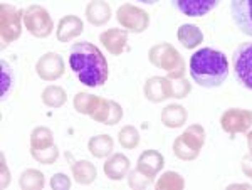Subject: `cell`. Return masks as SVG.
Returning a JSON list of instances; mask_svg holds the SVG:
<instances>
[{
  "label": "cell",
  "mask_w": 252,
  "mask_h": 190,
  "mask_svg": "<svg viewBox=\"0 0 252 190\" xmlns=\"http://www.w3.org/2000/svg\"><path fill=\"white\" fill-rule=\"evenodd\" d=\"M69 67L81 84L88 88H99L109 78L108 61L94 44L83 40L74 42L69 49Z\"/></svg>",
  "instance_id": "cell-1"
},
{
  "label": "cell",
  "mask_w": 252,
  "mask_h": 190,
  "mask_svg": "<svg viewBox=\"0 0 252 190\" xmlns=\"http://www.w3.org/2000/svg\"><path fill=\"white\" fill-rule=\"evenodd\" d=\"M189 71L198 86L212 90L225 83L229 76V61L220 51L202 47L190 56Z\"/></svg>",
  "instance_id": "cell-2"
},
{
  "label": "cell",
  "mask_w": 252,
  "mask_h": 190,
  "mask_svg": "<svg viewBox=\"0 0 252 190\" xmlns=\"http://www.w3.org/2000/svg\"><path fill=\"white\" fill-rule=\"evenodd\" d=\"M148 61L158 69H163L166 72V78H185V61L172 44L158 42L155 46H152L148 51Z\"/></svg>",
  "instance_id": "cell-3"
},
{
  "label": "cell",
  "mask_w": 252,
  "mask_h": 190,
  "mask_svg": "<svg viewBox=\"0 0 252 190\" xmlns=\"http://www.w3.org/2000/svg\"><path fill=\"white\" fill-rule=\"evenodd\" d=\"M207 133L202 125L195 123L185 128L182 135H178L173 141V155L182 161H192L198 158L202 148L205 145Z\"/></svg>",
  "instance_id": "cell-4"
},
{
  "label": "cell",
  "mask_w": 252,
  "mask_h": 190,
  "mask_svg": "<svg viewBox=\"0 0 252 190\" xmlns=\"http://www.w3.org/2000/svg\"><path fill=\"white\" fill-rule=\"evenodd\" d=\"M24 10L17 9L12 3L3 2L0 5V47L5 49L9 44L15 42L22 34Z\"/></svg>",
  "instance_id": "cell-5"
},
{
  "label": "cell",
  "mask_w": 252,
  "mask_h": 190,
  "mask_svg": "<svg viewBox=\"0 0 252 190\" xmlns=\"http://www.w3.org/2000/svg\"><path fill=\"white\" fill-rule=\"evenodd\" d=\"M24 27L31 35L37 39H46L56 31L54 20H52L51 14L42 5H32L24 9Z\"/></svg>",
  "instance_id": "cell-6"
},
{
  "label": "cell",
  "mask_w": 252,
  "mask_h": 190,
  "mask_svg": "<svg viewBox=\"0 0 252 190\" xmlns=\"http://www.w3.org/2000/svg\"><path fill=\"white\" fill-rule=\"evenodd\" d=\"M89 118L96 123L106 125V127H115L116 123H120L125 116L123 106L115 99H106L101 96L94 95L93 99L91 110H89Z\"/></svg>",
  "instance_id": "cell-7"
},
{
  "label": "cell",
  "mask_w": 252,
  "mask_h": 190,
  "mask_svg": "<svg viewBox=\"0 0 252 190\" xmlns=\"http://www.w3.org/2000/svg\"><path fill=\"white\" fill-rule=\"evenodd\" d=\"M116 20L123 29L131 34H141L150 27V14L133 3H123L118 7Z\"/></svg>",
  "instance_id": "cell-8"
},
{
  "label": "cell",
  "mask_w": 252,
  "mask_h": 190,
  "mask_svg": "<svg viewBox=\"0 0 252 190\" xmlns=\"http://www.w3.org/2000/svg\"><path fill=\"white\" fill-rule=\"evenodd\" d=\"M232 69L239 83L252 91V42H242L234 51Z\"/></svg>",
  "instance_id": "cell-9"
},
{
  "label": "cell",
  "mask_w": 252,
  "mask_h": 190,
  "mask_svg": "<svg viewBox=\"0 0 252 190\" xmlns=\"http://www.w3.org/2000/svg\"><path fill=\"white\" fill-rule=\"evenodd\" d=\"M220 128L227 135L234 136L239 133H249L252 130V111L242 108H230L220 116Z\"/></svg>",
  "instance_id": "cell-10"
},
{
  "label": "cell",
  "mask_w": 252,
  "mask_h": 190,
  "mask_svg": "<svg viewBox=\"0 0 252 190\" xmlns=\"http://www.w3.org/2000/svg\"><path fill=\"white\" fill-rule=\"evenodd\" d=\"M64 71H66V64H64L63 56H59L58 52H46L35 63V72L46 83H54L63 78Z\"/></svg>",
  "instance_id": "cell-11"
},
{
  "label": "cell",
  "mask_w": 252,
  "mask_h": 190,
  "mask_svg": "<svg viewBox=\"0 0 252 190\" xmlns=\"http://www.w3.org/2000/svg\"><path fill=\"white\" fill-rule=\"evenodd\" d=\"M230 15L239 31L252 37V0H230Z\"/></svg>",
  "instance_id": "cell-12"
},
{
  "label": "cell",
  "mask_w": 252,
  "mask_h": 190,
  "mask_svg": "<svg viewBox=\"0 0 252 190\" xmlns=\"http://www.w3.org/2000/svg\"><path fill=\"white\" fill-rule=\"evenodd\" d=\"M172 5L187 17H204L212 12L222 0H170Z\"/></svg>",
  "instance_id": "cell-13"
},
{
  "label": "cell",
  "mask_w": 252,
  "mask_h": 190,
  "mask_svg": "<svg viewBox=\"0 0 252 190\" xmlns=\"http://www.w3.org/2000/svg\"><path fill=\"white\" fill-rule=\"evenodd\" d=\"M128 34L126 29H106L99 34V42L111 56H121L128 49Z\"/></svg>",
  "instance_id": "cell-14"
},
{
  "label": "cell",
  "mask_w": 252,
  "mask_h": 190,
  "mask_svg": "<svg viewBox=\"0 0 252 190\" xmlns=\"http://www.w3.org/2000/svg\"><path fill=\"white\" fill-rule=\"evenodd\" d=\"M145 98L153 104L170 99V78L166 76H152L143 86Z\"/></svg>",
  "instance_id": "cell-15"
},
{
  "label": "cell",
  "mask_w": 252,
  "mask_h": 190,
  "mask_svg": "<svg viewBox=\"0 0 252 190\" xmlns=\"http://www.w3.org/2000/svg\"><path fill=\"white\" fill-rule=\"evenodd\" d=\"M129 170H131V163H129V158L125 153H113L103 163L104 175L113 182H120L126 179Z\"/></svg>",
  "instance_id": "cell-16"
},
{
  "label": "cell",
  "mask_w": 252,
  "mask_h": 190,
  "mask_svg": "<svg viewBox=\"0 0 252 190\" xmlns=\"http://www.w3.org/2000/svg\"><path fill=\"white\" fill-rule=\"evenodd\" d=\"M84 31V22L78 15H64L58 22L56 27V37L59 42H71V40L78 39Z\"/></svg>",
  "instance_id": "cell-17"
},
{
  "label": "cell",
  "mask_w": 252,
  "mask_h": 190,
  "mask_svg": "<svg viewBox=\"0 0 252 190\" xmlns=\"http://www.w3.org/2000/svg\"><path fill=\"white\" fill-rule=\"evenodd\" d=\"M163 167L165 157L157 150H145L136 160V168L145 175H148L150 179H155L158 173L163 170Z\"/></svg>",
  "instance_id": "cell-18"
},
{
  "label": "cell",
  "mask_w": 252,
  "mask_h": 190,
  "mask_svg": "<svg viewBox=\"0 0 252 190\" xmlns=\"http://www.w3.org/2000/svg\"><path fill=\"white\" fill-rule=\"evenodd\" d=\"M113 10L106 0H91L86 5V20L94 27H103L111 20Z\"/></svg>",
  "instance_id": "cell-19"
},
{
  "label": "cell",
  "mask_w": 252,
  "mask_h": 190,
  "mask_svg": "<svg viewBox=\"0 0 252 190\" xmlns=\"http://www.w3.org/2000/svg\"><path fill=\"white\" fill-rule=\"evenodd\" d=\"M160 120L163 127L170 128V130H177V128L185 127L187 120H189V111L182 104H168L161 110Z\"/></svg>",
  "instance_id": "cell-20"
},
{
  "label": "cell",
  "mask_w": 252,
  "mask_h": 190,
  "mask_svg": "<svg viewBox=\"0 0 252 190\" xmlns=\"http://www.w3.org/2000/svg\"><path fill=\"white\" fill-rule=\"evenodd\" d=\"M177 39L185 49H197L204 42V32L195 24H182L177 31Z\"/></svg>",
  "instance_id": "cell-21"
},
{
  "label": "cell",
  "mask_w": 252,
  "mask_h": 190,
  "mask_svg": "<svg viewBox=\"0 0 252 190\" xmlns=\"http://www.w3.org/2000/svg\"><path fill=\"white\" fill-rule=\"evenodd\" d=\"M88 150L94 158H108L115 153V140L111 135H96L91 136L88 141Z\"/></svg>",
  "instance_id": "cell-22"
},
{
  "label": "cell",
  "mask_w": 252,
  "mask_h": 190,
  "mask_svg": "<svg viewBox=\"0 0 252 190\" xmlns=\"http://www.w3.org/2000/svg\"><path fill=\"white\" fill-rule=\"evenodd\" d=\"M71 172L74 177L76 184L79 185H91L96 180L97 170L94 163H91L89 160H78L71 165Z\"/></svg>",
  "instance_id": "cell-23"
},
{
  "label": "cell",
  "mask_w": 252,
  "mask_h": 190,
  "mask_svg": "<svg viewBox=\"0 0 252 190\" xmlns=\"http://www.w3.org/2000/svg\"><path fill=\"white\" fill-rule=\"evenodd\" d=\"M40 99L51 110H59L66 104L67 101V93L64 88L58 86V84H49L40 93Z\"/></svg>",
  "instance_id": "cell-24"
},
{
  "label": "cell",
  "mask_w": 252,
  "mask_h": 190,
  "mask_svg": "<svg viewBox=\"0 0 252 190\" xmlns=\"http://www.w3.org/2000/svg\"><path fill=\"white\" fill-rule=\"evenodd\" d=\"M46 177L37 168H26L19 177V187L22 190H42Z\"/></svg>",
  "instance_id": "cell-25"
},
{
  "label": "cell",
  "mask_w": 252,
  "mask_h": 190,
  "mask_svg": "<svg viewBox=\"0 0 252 190\" xmlns=\"http://www.w3.org/2000/svg\"><path fill=\"white\" fill-rule=\"evenodd\" d=\"M31 148L34 150H42V148L52 147L54 143V133L49 130L47 127H35L31 133Z\"/></svg>",
  "instance_id": "cell-26"
},
{
  "label": "cell",
  "mask_w": 252,
  "mask_h": 190,
  "mask_svg": "<svg viewBox=\"0 0 252 190\" xmlns=\"http://www.w3.org/2000/svg\"><path fill=\"white\" fill-rule=\"evenodd\" d=\"M157 190H182L185 189V179L178 172L168 170L161 173L155 182Z\"/></svg>",
  "instance_id": "cell-27"
},
{
  "label": "cell",
  "mask_w": 252,
  "mask_h": 190,
  "mask_svg": "<svg viewBox=\"0 0 252 190\" xmlns=\"http://www.w3.org/2000/svg\"><path fill=\"white\" fill-rule=\"evenodd\" d=\"M140 131H138L136 127H133V125H126L120 130L118 133V143H120L121 148H125V150H135L138 148V145H140Z\"/></svg>",
  "instance_id": "cell-28"
},
{
  "label": "cell",
  "mask_w": 252,
  "mask_h": 190,
  "mask_svg": "<svg viewBox=\"0 0 252 190\" xmlns=\"http://www.w3.org/2000/svg\"><path fill=\"white\" fill-rule=\"evenodd\" d=\"M31 155L37 163H42V165H54L56 161L59 160V148L56 145L52 147H47V148H42V150H34L31 148Z\"/></svg>",
  "instance_id": "cell-29"
},
{
  "label": "cell",
  "mask_w": 252,
  "mask_h": 190,
  "mask_svg": "<svg viewBox=\"0 0 252 190\" xmlns=\"http://www.w3.org/2000/svg\"><path fill=\"white\" fill-rule=\"evenodd\" d=\"M192 93V83L187 78L182 79H170V98L173 99H185Z\"/></svg>",
  "instance_id": "cell-30"
},
{
  "label": "cell",
  "mask_w": 252,
  "mask_h": 190,
  "mask_svg": "<svg viewBox=\"0 0 252 190\" xmlns=\"http://www.w3.org/2000/svg\"><path fill=\"white\" fill-rule=\"evenodd\" d=\"M128 185L131 189L135 190H141V189H148L152 187V185H155L153 182H155V179H150L148 175H145L143 172H140L138 168H135V170H131L128 173Z\"/></svg>",
  "instance_id": "cell-31"
},
{
  "label": "cell",
  "mask_w": 252,
  "mask_h": 190,
  "mask_svg": "<svg viewBox=\"0 0 252 190\" xmlns=\"http://www.w3.org/2000/svg\"><path fill=\"white\" fill-rule=\"evenodd\" d=\"M93 99H94V95L88 91H81L74 96L72 99V104H74V110L79 113V115H89V110H91Z\"/></svg>",
  "instance_id": "cell-32"
},
{
  "label": "cell",
  "mask_w": 252,
  "mask_h": 190,
  "mask_svg": "<svg viewBox=\"0 0 252 190\" xmlns=\"http://www.w3.org/2000/svg\"><path fill=\"white\" fill-rule=\"evenodd\" d=\"M0 66H2V98H5L9 95V91L12 90V83H14V76H12V67L9 66L7 61H0Z\"/></svg>",
  "instance_id": "cell-33"
},
{
  "label": "cell",
  "mask_w": 252,
  "mask_h": 190,
  "mask_svg": "<svg viewBox=\"0 0 252 190\" xmlns=\"http://www.w3.org/2000/svg\"><path fill=\"white\" fill-rule=\"evenodd\" d=\"M71 185V179L66 173H56V175L51 177V189L54 190H69Z\"/></svg>",
  "instance_id": "cell-34"
},
{
  "label": "cell",
  "mask_w": 252,
  "mask_h": 190,
  "mask_svg": "<svg viewBox=\"0 0 252 190\" xmlns=\"http://www.w3.org/2000/svg\"><path fill=\"white\" fill-rule=\"evenodd\" d=\"M241 167H242L244 175H246L247 179H251V180H252V155H251V153H249V155H246V157L242 158Z\"/></svg>",
  "instance_id": "cell-35"
},
{
  "label": "cell",
  "mask_w": 252,
  "mask_h": 190,
  "mask_svg": "<svg viewBox=\"0 0 252 190\" xmlns=\"http://www.w3.org/2000/svg\"><path fill=\"white\" fill-rule=\"evenodd\" d=\"M10 182V172L7 168V163H5V157L2 155V189H7Z\"/></svg>",
  "instance_id": "cell-36"
},
{
  "label": "cell",
  "mask_w": 252,
  "mask_h": 190,
  "mask_svg": "<svg viewBox=\"0 0 252 190\" xmlns=\"http://www.w3.org/2000/svg\"><path fill=\"white\" fill-rule=\"evenodd\" d=\"M229 189L232 190V189H252V185L251 184H232V185H229Z\"/></svg>",
  "instance_id": "cell-37"
},
{
  "label": "cell",
  "mask_w": 252,
  "mask_h": 190,
  "mask_svg": "<svg viewBox=\"0 0 252 190\" xmlns=\"http://www.w3.org/2000/svg\"><path fill=\"white\" fill-rule=\"evenodd\" d=\"M247 148H249V153L252 155V130L247 133Z\"/></svg>",
  "instance_id": "cell-38"
},
{
  "label": "cell",
  "mask_w": 252,
  "mask_h": 190,
  "mask_svg": "<svg viewBox=\"0 0 252 190\" xmlns=\"http://www.w3.org/2000/svg\"><path fill=\"white\" fill-rule=\"evenodd\" d=\"M136 2H143V3H146V5H153V3L160 2V0H136Z\"/></svg>",
  "instance_id": "cell-39"
}]
</instances>
